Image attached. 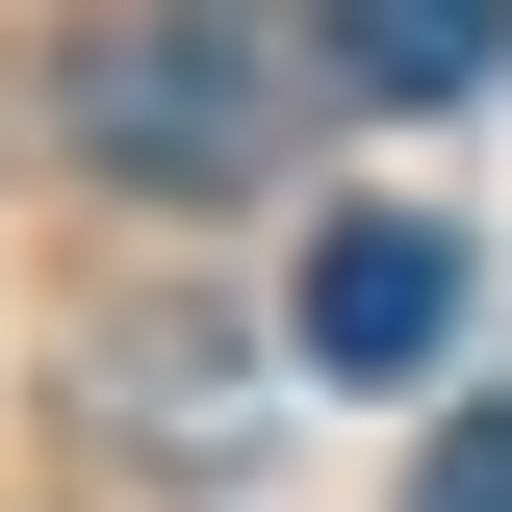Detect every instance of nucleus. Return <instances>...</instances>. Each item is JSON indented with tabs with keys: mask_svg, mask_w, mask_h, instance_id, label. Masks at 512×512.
I'll list each match as a JSON object with an SVG mask.
<instances>
[{
	"mask_svg": "<svg viewBox=\"0 0 512 512\" xmlns=\"http://www.w3.org/2000/svg\"><path fill=\"white\" fill-rule=\"evenodd\" d=\"M77 154H103L128 205H231L256 154H282V26H256V0H103V26H77Z\"/></svg>",
	"mask_w": 512,
	"mask_h": 512,
	"instance_id": "f257e3e1",
	"label": "nucleus"
},
{
	"mask_svg": "<svg viewBox=\"0 0 512 512\" xmlns=\"http://www.w3.org/2000/svg\"><path fill=\"white\" fill-rule=\"evenodd\" d=\"M436 359H461V231L436 205H333L308 231V384L384 410V384H436Z\"/></svg>",
	"mask_w": 512,
	"mask_h": 512,
	"instance_id": "f03ea898",
	"label": "nucleus"
},
{
	"mask_svg": "<svg viewBox=\"0 0 512 512\" xmlns=\"http://www.w3.org/2000/svg\"><path fill=\"white\" fill-rule=\"evenodd\" d=\"M308 52L359 77V103H487L512 77V0H308Z\"/></svg>",
	"mask_w": 512,
	"mask_h": 512,
	"instance_id": "7ed1b4c3",
	"label": "nucleus"
},
{
	"mask_svg": "<svg viewBox=\"0 0 512 512\" xmlns=\"http://www.w3.org/2000/svg\"><path fill=\"white\" fill-rule=\"evenodd\" d=\"M410 512H512V384H461V410H436V461H410Z\"/></svg>",
	"mask_w": 512,
	"mask_h": 512,
	"instance_id": "20e7f679",
	"label": "nucleus"
}]
</instances>
